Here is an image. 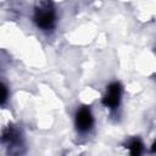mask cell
I'll list each match as a JSON object with an SVG mask.
<instances>
[{
    "mask_svg": "<svg viewBox=\"0 0 156 156\" xmlns=\"http://www.w3.org/2000/svg\"><path fill=\"white\" fill-rule=\"evenodd\" d=\"M76 124H77V128L82 132L89 130L90 127L93 126V116L87 107H83L77 112Z\"/></svg>",
    "mask_w": 156,
    "mask_h": 156,
    "instance_id": "cell-3",
    "label": "cell"
},
{
    "mask_svg": "<svg viewBox=\"0 0 156 156\" xmlns=\"http://www.w3.org/2000/svg\"><path fill=\"white\" fill-rule=\"evenodd\" d=\"M37 24L43 29H50L55 23V10L51 2H43L40 4L34 15Z\"/></svg>",
    "mask_w": 156,
    "mask_h": 156,
    "instance_id": "cell-1",
    "label": "cell"
},
{
    "mask_svg": "<svg viewBox=\"0 0 156 156\" xmlns=\"http://www.w3.org/2000/svg\"><path fill=\"white\" fill-rule=\"evenodd\" d=\"M6 98H7V93H6V87H5V85H2V96H1V101H2V102H5Z\"/></svg>",
    "mask_w": 156,
    "mask_h": 156,
    "instance_id": "cell-5",
    "label": "cell"
},
{
    "mask_svg": "<svg viewBox=\"0 0 156 156\" xmlns=\"http://www.w3.org/2000/svg\"><path fill=\"white\" fill-rule=\"evenodd\" d=\"M121 99V85L118 83H113L107 88L106 95L104 98V104L108 107H116Z\"/></svg>",
    "mask_w": 156,
    "mask_h": 156,
    "instance_id": "cell-2",
    "label": "cell"
},
{
    "mask_svg": "<svg viewBox=\"0 0 156 156\" xmlns=\"http://www.w3.org/2000/svg\"><path fill=\"white\" fill-rule=\"evenodd\" d=\"M129 149H130V152H132L133 155H138V154L140 152V150H141V143H140L138 139H135V140H133V141L130 143Z\"/></svg>",
    "mask_w": 156,
    "mask_h": 156,
    "instance_id": "cell-4",
    "label": "cell"
}]
</instances>
